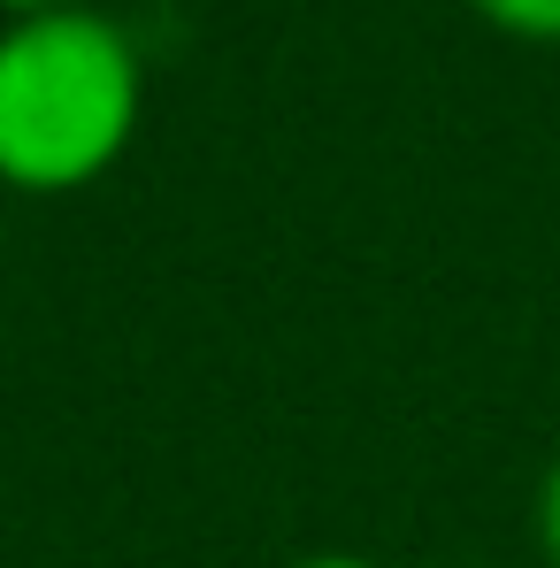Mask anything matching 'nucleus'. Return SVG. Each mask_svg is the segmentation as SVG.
Wrapping results in <instances>:
<instances>
[{
	"instance_id": "nucleus-1",
	"label": "nucleus",
	"mask_w": 560,
	"mask_h": 568,
	"mask_svg": "<svg viewBox=\"0 0 560 568\" xmlns=\"http://www.w3.org/2000/svg\"><path fill=\"white\" fill-rule=\"evenodd\" d=\"M146 115L139 39L108 8L0 23V192L62 200L100 185Z\"/></svg>"
},
{
	"instance_id": "nucleus-2",
	"label": "nucleus",
	"mask_w": 560,
	"mask_h": 568,
	"mask_svg": "<svg viewBox=\"0 0 560 568\" xmlns=\"http://www.w3.org/2000/svg\"><path fill=\"white\" fill-rule=\"evenodd\" d=\"M468 8L522 47H560V0H468Z\"/></svg>"
},
{
	"instance_id": "nucleus-3",
	"label": "nucleus",
	"mask_w": 560,
	"mask_h": 568,
	"mask_svg": "<svg viewBox=\"0 0 560 568\" xmlns=\"http://www.w3.org/2000/svg\"><path fill=\"white\" fill-rule=\"evenodd\" d=\"M530 530H538V561L560 568V454L538 476V499H530Z\"/></svg>"
},
{
	"instance_id": "nucleus-4",
	"label": "nucleus",
	"mask_w": 560,
	"mask_h": 568,
	"mask_svg": "<svg viewBox=\"0 0 560 568\" xmlns=\"http://www.w3.org/2000/svg\"><path fill=\"white\" fill-rule=\"evenodd\" d=\"M284 568H384V561H369V554H299Z\"/></svg>"
},
{
	"instance_id": "nucleus-5",
	"label": "nucleus",
	"mask_w": 560,
	"mask_h": 568,
	"mask_svg": "<svg viewBox=\"0 0 560 568\" xmlns=\"http://www.w3.org/2000/svg\"><path fill=\"white\" fill-rule=\"evenodd\" d=\"M47 8H100V0H0V16H47Z\"/></svg>"
},
{
	"instance_id": "nucleus-6",
	"label": "nucleus",
	"mask_w": 560,
	"mask_h": 568,
	"mask_svg": "<svg viewBox=\"0 0 560 568\" xmlns=\"http://www.w3.org/2000/svg\"><path fill=\"white\" fill-rule=\"evenodd\" d=\"M0 262H8V215H0Z\"/></svg>"
}]
</instances>
